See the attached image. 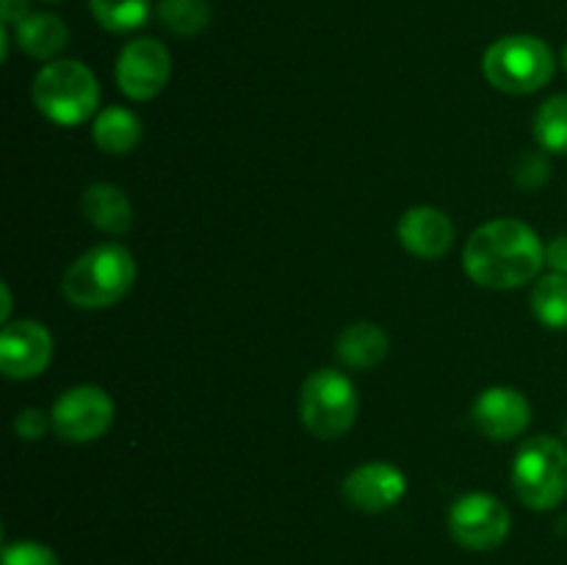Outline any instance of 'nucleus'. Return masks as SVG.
<instances>
[{
  "mask_svg": "<svg viewBox=\"0 0 567 565\" xmlns=\"http://www.w3.org/2000/svg\"><path fill=\"white\" fill-rule=\"evenodd\" d=\"M546 266V244L520 219H493L471 233L463 269L476 286L509 291L535 280Z\"/></svg>",
  "mask_w": 567,
  "mask_h": 565,
  "instance_id": "f257e3e1",
  "label": "nucleus"
},
{
  "mask_svg": "<svg viewBox=\"0 0 567 565\" xmlns=\"http://www.w3.org/2000/svg\"><path fill=\"white\" fill-rule=\"evenodd\" d=\"M136 282V260L122 244L105 242L78 255L64 271L61 291L75 308H111L127 297Z\"/></svg>",
  "mask_w": 567,
  "mask_h": 565,
  "instance_id": "f03ea898",
  "label": "nucleus"
},
{
  "mask_svg": "<svg viewBox=\"0 0 567 565\" xmlns=\"http://www.w3.org/2000/svg\"><path fill=\"white\" fill-rule=\"evenodd\" d=\"M33 105L55 125H81L97 111L100 83L86 64L59 59L44 64L33 78Z\"/></svg>",
  "mask_w": 567,
  "mask_h": 565,
  "instance_id": "7ed1b4c3",
  "label": "nucleus"
},
{
  "mask_svg": "<svg viewBox=\"0 0 567 565\" xmlns=\"http://www.w3.org/2000/svg\"><path fill=\"white\" fill-rule=\"evenodd\" d=\"M551 48L540 37L513 33L502 37L482 55V72L487 83L504 94H532L540 92L554 78Z\"/></svg>",
  "mask_w": 567,
  "mask_h": 565,
  "instance_id": "20e7f679",
  "label": "nucleus"
},
{
  "mask_svg": "<svg viewBox=\"0 0 567 565\" xmlns=\"http://www.w3.org/2000/svg\"><path fill=\"white\" fill-rule=\"evenodd\" d=\"M360 397L354 382L343 371L316 369L305 377L299 391V419L305 430L319 441H336L347 435L358 421Z\"/></svg>",
  "mask_w": 567,
  "mask_h": 565,
  "instance_id": "39448f33",
  "label": "nucleus"
},
{
  "mask_svg": "<svg viewBox=\"0 0 567 565\" xmlns=\"http://www.w3.org/2000/svg\"><path fill=\"white\" fill-rule=\"evenodd\" d=\"M513 487L529 510L546 513L567 496V446L551 435H535L513 460Z\"/></svg>",
  "mask_w": 567,
  "mask_h": 565,
  "instance_id": "423d86ee",
  "label": "nucleus"
},
{
  "mask_svg": "<svg viewBox=\"0 0 567 565\" xmlns=\"http://www.w3.org/2000/svg\"><path fill=\"white\" fill-rule=\"evenodd\" d=\"M449 530L463 548L493 552L502 546L513 530L507 504L493 493H465L449 510Z\"/></svg>",
  "mask_w": 567,
  "mask_h": 565,
  "instance_id": "0eeeda50",
  "label": "nucleus"
},
{
  "mask_svg": "<svg viewBox=\"0 0 567 565\" xmlns=\"http://www.w3.org/2000/svg\"><path fill=\"white\" fill-rule=\"evenodd\" d=\"M50 424L61 441L92 443L114 424V399L100 386H75L55 399Z\"/></svg>",
  "mask_w": 567,
  "mask_h": 565,
  "instance_id": "6e6552de",
  "label": "nucleus"
},
{
  "mask_svg": "<svg viewBox=\"0 0 567 565\" xmlns=\"http://www.w3.org/2000/svg\"><path fill=\"white\" fill-rule=\"evenodd\" d=\"M116 86L131 100H153L172 78V55L164 42L153 37L133 39L116 59Z\"/></svg>",
  "mask_w": 567,
  "mask_h": 565,
  "instance_id": "1a4fd4ad",
  "label": "nucleus"
},
{
  "mask_svg": "<svg viewBox=\"0 0 567 565\" xmlns=\"http://www.w3.org/2000/svg\"><path fill=\"white\" fill-rule=\"evenodd\" d=\"M53 358V336L33 319L6 321L0 332V371L9 380H33Z\"/></svg>",
  "mask_w": 567,
  "mask_h": 565,
  "instance_id": "9d476101",
  "label": "nucleus"
},
{
  "mask_svg": "<svg viewBox=\"0 0 567 565\" xmlns=\"http://www.w3.org/2000/svg\"><path fill=\"white\" fill-rule=\"evenodd\" d=\"M408 493V476L388 460L358 465L343 480V499L363 513H385Z\"/></svg>",
  "mask_w": 567,
  "mask_h": 565,
  "instance_id": "9b49d317",
  "label": "nucleus"
},
{
  "mask_svg": "<svg viewBox=\"0 0 567 565\" xmlns=\"http://www.w3.org/2000/svg\"><path fill=\"white\" fill-rule=\"evenodd\" d=\"M471 419L476 430L491 441H513L532 424V404L518 388L493 386L476 397Z\"/></svg>",
  "mask_w": 567,
  "mask_h": 565,
  "instance_id": "f8f14e48",
  "label": "nucleus"
},
{
  "mask_svg": "<svg viewBox=\"0 0 567 565\" xmlns=\"http://www.w3.org/2000/svg\"><path fill=\"white\" fill-rule=\"evenodd\" d=\"M399 244L410 255L424 260H435L446 255L454 244V222L446 210L432 208V205H415L404 210L396 225Z\"/></svg>",
  "mask_w": 567,
  "mask_h": 565,
  "instance_id": "ddd939ff",
  "label": "nucleus"
},
{
  "mask_svg": "<svg viewBox=\"0 0 567 565\" xmlns=\"http://www.w3.org/2000/svg\"><path fill=\"white\" fill-rule=\"evenodd\" d=\"M81 208L83 216L97 230L111 233V236H122L133 225L131 199L114 183H92V186H86V192L81 197Z\"/></svg>",
  "mask_w": 567,
  "mask_h": 565,
  "instance_id": "4468645a",
  "label": "nucleus"
},
{
  "mask_svg": "<svg viewBox=\"0 0 567 565\" xmlns=\"http://www.w3.org/2000/svg\"><path fill=\"white\" fill-rule=\"evenodd\" d=\"M388 349H391L388 332L374 321H352V325L343 327L336 343L341 363L358 371H369L380 366L388 358Z\"/></svg>",
  "mask_w": 567,
  "mask_h": 565,
  "instance_id": "2eb2a0df",
  "label": "nucleus"
},
{
  "mask_svg": "<svg viewBox=\"0 0 567 565\" xmlns=\"http://www.w3.org/2000/svg\"><path fill=\"white\" fill-rule=\"evenodd\" d=\"M14 37L22 53H28L37 61H48L66 48V42H70V28L55 14L37 11V14L25 17L20 25H14Z\"/></svg>",
  "mask_w": 567,
  "mask_h": 565,
  "instance_id": "dca6fc26",
  "label": "nucleus"
},
{
  "mask_svg": "<svg viewBox=\"0 0 567 565\" xmlns=\"http://www.w3.org/2000/svg\"><path fill=\"white\" fill-rule=\"evenodd\" d=\"M92 138L103 153L125 155L142 138V120L125 105H109L94 116Z\"/></svg>",
  "mask_w": 567,
  "mask_h": 565,
  "instance_id": "f3484780",
  "label": "nucleus"
},
{
  "mask_svg": "<svg viewBox=\"0 0 567 565\" xmlns=\"http://www.w3.org/2000/svg\"><path fill=\"white\" fill-rule=\"evenodd\" d=\"M529 305L543 327L567 330V277L557 275V271L543 275L532 288Z\"/></svg>",
  "mask_w": 567,
  "mask_h": 565,
  "instance_id": "a211bd4d",
  "label": "nucleus"
},
{
  "mask_svg": "<svg viewBox=\"0 0 567 565\" xmlns=\"http://www.w3.org/2000/svg\"><path fill=\"white\" fill-rule=\"evenodd\" d=\"M158 20L175 37H197L210 22L208 0H161Z\"/></svg>",
  "mask_w": 567,
  "mask_h": 565,
  "instance_id": "6ab92c4d",
  "label": "nucleus"
},
{
  "mask_svg": "<svg viewBox=\"0 0 567 565\" xmlns=\"http://www.w3.org/2000/svg\"><path fill=\"white\" fill-rule=\"evenodd\" d=\"M89 9L105 31L127 33L147 22L153 0H89Z\"/></svg>",
  "mask_w": 567,
  "mask_h": 565,
  "instance_id": "aec40b11",
  "label": "nucleus"
},
{
  "mask_svg": "<svg viewBox=\"0 0 567 565\" xmlns=\"http://www.w3.org/2000/svg\"><path fill=\"white\" fill-rule=\"evenodd\" d=\"M535 138L546 153H567V94H554L537 109Z\"/></svg>",
  "mask_w": 567,
  "mask_h": 565,
  "instance_id": "412c9836",
  "label": "nucleus"
},
{
  "mask_svg": "<svg viewBox=\"0 0 567 565\" xmlns=\"http://www.w3.org/2000/svg\"><path fill=\"white\" fill-rule=\"evenodd\" d=\"M3 565H61L59 554L37 541H17L3 546Z\"/></svg>",
  "mask_w": 567,
  "mask_h": 565,
  "instance_id": "4be33fe9",
  "label": "nucleus"
},
{
  "mask_svg": "<svg viewBox=\"0 0 567 565\" xmlns=\"http://www.w3.org/2000/svg\"><path fill=\"white\" fill-rule=\"evenodd\" d=\"M548 172H551V166H548L546 155L526 153L515 166V181L524 188H537L548 181Z\"/></svg>",
  "mask_w": 567,
  "mask_h": 565,
  "instance_id": "5701e85b",
  "label": "nucleus"
},
{
  "mask_svg": "<svg viewBox=\"0 0 567 565\" xmlns=\"http://www.w3.org/2000/svg\"><path fill=\"white\" fill-rule=\"evenodd\" d=\"M50 415L42 413L39 408H22L14 419V432L22 438V441H39V438L48 432Z\"/></svg>",
  "mask_w": 567,
  "mask_h": 565,
  "instance_id": "b1692460",
  "label": "nucleus"
},
{
  "mask_svg": "<svg viewBox=\"0 0 567 565\" xmlns=\"http://www.w3.org/2000/svg\"><path fill=\"white\" fill-rule=\"evenodd\" d=\"M546 266L551 271H557V275L567 277V233L546 244Z\"/></svg>",
  "mask_w": 567,
  "mask_h": 565,
  "instance_id": "393cba45",
  "label": "nucleus"
},
{
  "mask_svg": "<svg viewBox=\"0 0 567 565\" xmlns=\"http://www.w3.org/2000/svg\"><path fill=\"white\" fill-rule=\"evenodd\" d=\"M0 17H3V25H20L25 17H31L28 9V0H0Z\"/></svg>",
  "mask_w": 567,
  "mask_h": 565,
  "instance_id": "a878e982",
  "label": "nucleus"
},
{
  "mask_svg": "<svg viewBox=\"0 0 567 565\" xmlns=\"http://www.w3.org/2000/svg\"><path fill=\"white\" fill-rule=\"evenodd\" d=\"M0 291H3V310H0V319H3V325L6 321H9V314H11V291H9V286H0Z\"/></svg>",
  "mask_w": 567,
  "mask_h": 565,
  "instance_id": "bb28decb",
  "label": "nucleus"
},
{
  "mask_svg": "<svg viewBox=\"0 0 567 565\" xmlns=\"http://www.w3.org/2000/svg\"><path fill=\"white\" fill-rule=\"evenodd\" d=\"M563 64H565V70H567V44H565V50H563Z\"/></svg>",
  "mask_w": 567,
  "mask_h": 565,
  "instance_id": "cd10ccee",
  "label": "nucleus"
},
{
  "mask_svg": "<svg viewBox=\"0 0 567 565\" xmlns=\"http://www.w3.org/2000/svg\"><path fill=\"white\" fill-rule=\"evenodd\" d=\"M565 441H567V421H565Z\"/></svg>",
  "mask_w": 567,
  "mask_h": 565,
  "instance_id": "c85d7f7f",
  "label": "nucleus"
},
{
  "mask_svg": "<svg viewBox=\"0 0 567 565\" xmlns=\"http://www.w3.org/2000/svg\"><path fill=\"white\" fill-rule=\"evenodd\" d=\"M50 3H59V0H50Z\"/></svg>",
  "mask_w": 567,
  "mask_h": 565,
  "instance_id": "c756f323",
  "label": "nucleus"
}]
</instances>
